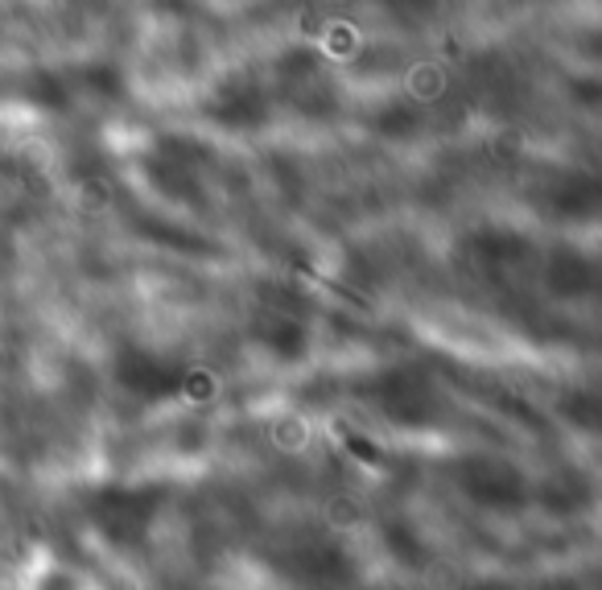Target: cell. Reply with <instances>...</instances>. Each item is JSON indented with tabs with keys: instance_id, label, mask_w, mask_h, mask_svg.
Segmentation results:
<instances>
[{
	"instance_id": "6da1fadb",
	"label": "cell",
	"mask_w": 602,
	"mask_h": 590,
	"mask_svg": "<svg viewBox=\"0 0 602 590\" xmlns=\"http://www.w3.org/2000/svg\"><path fill=\"white\" fill-rule=\"evenodd\" d=\"M162 487H116V491H100L91 504V525L116 549H141L149 541L157 513H162Z\"/></svg>"
}]
</instances>
